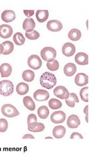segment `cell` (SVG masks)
Masks as SVG:
<instances>
[{"mask_svg":"<svg viewBox=\"0 0 104 157\" xmlns=\"http://www.w3.org/2000/svg\"><path fill=\"white\" fill-rule=\"evenodd\" d=\"M63 24L61 22L57 21V20H52V21H48L47 23L48 29L53 32L61 31L63 29Z\"/></svg>","mask_w":104,"mask_h":157,"instance_id":"ba28073f","label":"cell"},{"mask_svg":"<svg viewBox=\"0 0 104 157\" xmlns=\"http://www.w3.org/2000/svg\"><path fill=\"white\" fill-rule=\"evenodd\" d=\"M66 100V104L68 105V106L70 107H74L75 106L76 103H79L80 100L78 99L77 96L75 94V93H71L70 94L68 98H67Z\"/></svg>","mask_w":104,"mask_h":157,"instance_id":"d4e9b609","label":"cell"},{"mask_svg":"<svg viewBox=\"0 0 104 157\" xmlns=\"http://www.w3.org/2000/svg\"><path fill=\"white\" fill-rule=\"evenodd\" d=\"M48 105L52 109L56 110L60 109L62 107V103L59 100L56 99V98H52V99L49 101Z\"/></svg>","mask_w":104,"mask_h":157,"instance_id":"f546056e","label":"cell"},{"mask_svg":"<svg viewBox=\"0 0 104 157\" xmlns=\"http://www.w3.org/2000/svg\"><path fill=\"white\" fill-rule=\"evenodd\" d=\"M16 90L19 95L26 94L29 91V86L25 82H20L16 86Z\"/></svg>","mask_w":104,"mask_h":157,"instance_id":"603a6c76","label":"cell"},{"mask_svg":"<svg viewBox=\"0 0 104 157\" xmlns=\"http://www.w3.org/2000/svg\"><path fill=\"white\" fill-rule=\"evenodd\" d=\"M41 85L46 89H52L57 84L56 77L53 73L44 72L40 78Z\"/></svg>","mask_w":104,"mask_h":157,"instance_id":"6da1fadb","label":"cell"},{"mask_svg":"<svg viewBox=\"0 0 104 157\" xmlns=\"http://www.w3.org/2000/svg\"><path fill=\"white\" fill-rule=\"evenodd\" d=\"M49 17L48 10H38L36 13V18L39 22H44Z\"/></svg>","mask_w":104,"mask_h":157,"instance_id":"ffe728a7","label":"cell"},{"mask_svg":"<svg viewBox=\"0 0 104 157\" xmlns=\"http://www.w3.org/2000/svg\"><path fill=\"white\" fill-rule=\"evenodd\" d=\"M8 128V122L5 119H0V132H5Z\"/></svg>","mask_w":104,"mask_h":157,"instance_id":"836d02e7","label":"cell"},{"mask_svg":"<svg viewBox=\"0 0 104 157\" xmlns=\"http://www.w3.org/2000/svg\"><path fill=\"white\" fill-rule=\"evenodd\" d=\"M13 29L8 24H2L0 26V37L3 39L9 38L12 36Z\"/></svg>","mask_w":104,"mask_h":157,"instance_id":"30bf717a","label":"cell"},{"mask_svg":"<svg viewBox=\"0 0 104 157\" xmlns=\"http://www.w3.org/2000/svg\"><path fill=\"white\" fill-rule=\"evenodd\" d=\"M80 118L76 115H72L68 118L67 125L70 128H76L80 125Z\"/></svg>","mask_w":104,"mask_h":157,"instance_id":"4fadbf2b","label":"cell"},{"mask_svg":"<svg viewBox=\"0 0 104 157\" xmlns=\"http://www.w3.org/2000/svg\"><path fill=\"white\" fill-rule=\"evenodd\" d=\"M85 121H86L87 122H88V115H86V116H85Z\"/></svg>","mask_w":104,"mask_h":157,"instance_id":"60d3db41","label":"cell"},{"mask_svg":"<svg viewBox=\"0 0 104 157\" xmlns=\"http://www.w3.org/2000/svg\"><path fill=\"white\" fill-rule=\"evenodd\" d=\"M77 70L76 65L73 63H68L64 67V73L68 77H72L75 74Z\"/></svg>","mask_w":104,"mask_h":157,"instance_id":"e0dca14e","label":"cell"},{"mask_svg":"<svg viewBox=\"0 0 104 157\" xmlns=\"http://www.w3.org/2000/svg\"><path fill=\"white\" fill-rule=\"evenodd\" d=\"M88 87L86 86L83 88L82 89H81L80 94V97L81 98V100L85 101V102H88Z\"/></svg>","mask_w":104,"mask_h":157,"instance_id":"d6a6232c","label":"cell"},{"mask_svg":"<svg viewBox=\"0 0 104 157\" xmlns=\"http://www.w3.org/2000/svg\"><path fill=\"white\" fill-rule=\"evenodd\" d=\"M3 51H4L3 46L2 44L0 43V55H1V54H3Z\"/></svg>","mask_w":104,"mask_h":157,"instance_id":"f35d334b","label":"cell"},{"mask_svg":"<svg viewBox=\"0 0 104 157\" xmlns=\"http://www.w3.org/2000/svg\"><path fill=\"white\" fill-rule=\"evenodd\" d=\"M13 41L16 45L21 46L24 44L25 41H26V39L22 33L17 32L13 36Z\"/></svg>","mask_w":104,"mask_h":157,"instance_id":"4316f807","label":"cell"},{"mask_svg":"<svg viewBox=\"0 0 104 157\" xmlns=\"http://www.w3.org/2000/svg\"><path fill=\"white\" fill-rule=\"evenodd\" d=\"M44 128H45V126H44V124L41 123V122H38V123H37L35 128L28 129V130L32 132H42L44 130Z\"/></svg>","mask_w":104,"mask_h":157,"instance_id":"e575fe53","label":"cell"},{"mask_svg":"<svg viewBox=\"0 0 104 157\" xmlns=\"http://www.w3.org/2000/svg\"><path fill=\"white\" fill-rule=\"evenodd\" d=\"M23 105L29 111H34L35 109V104L30 96H26L23 99Z\"/></svg>","mask_w":104,"mask_h":157,"instance_id":"7402d4cb","label":"cell"},{"mask_svg":"<svg viewBox=\"0 0 104 157\" xmlns=\"http://www.w3.org/2000/svg\"><path fill=\"white\" fill-rule=\"evenodd\" d=\"M51 121L55 124L63 123L66 120V114L63 111L53 112L51 115Z\"/></svg>","mask_w":104,"mask_h":157,"instance_id":"52a82bcc","label":"cell"},{"mask_svg":"<svg viewBox=\"0 0 104 157\" xmlns=\"http://www.w3.org/2000/svg\"><path fill=\"white\" fill-rule=\"evenodd\" d=\"M76 138L83 139V137L81 134L77 133V132H74V133H72L70 136V139H76Z\"/></svg>","mask_w":104,"mask_h":157,"instance_id":"d590c367","label":"cell"},{"mask_svg":"<svg viewBox=\"0 0 104 157\" xmlns=\"http://www.w3.org/2000/svg\"><path fill=\"white\" fill-rule=\"evenodd\" d=\"M47 67L49 70L54 71H57L59 67V63L57 60H54L52 62H49L47 63Z\"/></svg>","mask_w":104,"mask_h":157,"instance_id":"4dcf8cb0","label":"cell"},{"mask_svg":"<svg viewBox=\"0 0 104 157\" xmlns=\"http://www.w3.org/2000/svg\"><path fill=\"white\" fill-rule=\"evenodd\" d=\"M26 37L31 40H36L40 37V34L36 30H33L31 32H26Z\"/></svg>","mask_w":104,"mask_h":157,"instance_id":"1f68e13d","label":"cell"},{"mask_svg":"<svg viewBox=\"0 0 104 157\" xmlns=\"http://www.w3.org/2000/svg\"><path fill=\"white\" fill-rule=\"evenodd\" d=\"M27 63L29 67L34 70L40 69L42 65V62L41 58L36 55H33L29 57Z\"/></svg>","mask_w":104,"mask_h":157,"instance_id":"5b68a950","label":"cell"},{"mask_svg":"<svg viewBox=\"0 0 104 157\" xmlns=\"http://www.w3.org/2000/svg\"><path fill=\"white\" fill-rule=\"evenodd\" d=\"M41 55L44 61L48 62H52L55 60L57 55V52L55 48L50 47H44L41 51Z\"/></svg>","mask_w":104,"mask_h":157,"instance_id":"3957f363","label":"cell"},{"mask_svg":"<svg viewBox=\"0 0 104 157\" xmlns=\"http://www.w3.org/2000/svg\"><path fill=\"white\" fill-rule=\"evenodd\" d=\"M2 45L4 48V51L3 55H8L12 53L14 50V45L13 43L10 41H6L2 43Z\"/></svg>","mask_w":104,"mask_h":157,"instance_id":"cb8c5ba5","label":"cell"},{"mask_svg":"<svg viewBox=\"0 0 104 157\" xmlns=\"http://www.w3.org/2000/svg\"><path fill=\"white\" fill-rule=\"evenodd\" d=\"M45 139L46 140V139H52V137H45Z\"/></svg>","mask_w":104,"mask_h":157,"instance_id":"b9f144b4","label":"cell"},{"mask_svg":"<svg viewBox=\"0 0 104 157\" xmlns=\"http://www.w3.org/2000/svg\"><path fill=\"white\" fill-rule=\"evenodd\" d=\"M22 139H23V140H25V139H34V137L31 134H27L22 137Z\"/></svg>","mask_w":104,"mask_h":157,"instance_id":"74e56055","label":"cell"},{"mask_svg":"<svg viewBox=\"0 0 104 157\" xmlns=\"http://www.w3.org/2000/svg\"><path fill=\"white\" fill-rule=\"evenodd\" d=\"M12 73V67L7 63H4L0 66V73L2 77H8Z\"/></svg>","mask_w":104,"mask_h":157,"instance_id":"2e32d148","label":"cell"},{"mask_svg":"<svg viewBox=\"0 0 104 157\" xmlns=\"http://www.w3.org/2000/svg\"><path fill=\"white\" fill-rule=\"evenodd\" d=\"M66 134V128L63 126H57L53 130V135L55 138L61 139Z\"/></svg>","mask_w":104,"mask_h":157,"instance_id":"ac0fdd59","label":"cell"},{"mask_svg":"<svg viewBox=\"0 0 104 157\" xmlns=\"http://www.w3.org/2000/svg\"><path fill=\"white\" fill-rule=\"evenodd\" d=\"M37 116L34 114H30L27 118V125L28 129H34L35 128L37 124Z\"/></svg>","mask_w":104,"mask_h":157,"instance_id":"484cf974","label":"cell"},{"mask_svg":"<svg viewBox=\"0 0 104 157\" xmlns=\"http://www.w3.org/2000/svg\"><path fill=\"white\" fill-rule=\"evenodd\" d=\"M53 94L56 97L62 100H66L70 96V93L63 86H58L53 90Z\"/></svg>","mask_w":104,"mask_h":157,"instance_id":"8992f818","label":"cell"},{"mask_svg":"<svg viewBox=\"0 0 104 157\" xmlns=\"http://www.w3.org/2000/svg\"><path fill=\"white\" fill-rule=\"evenodd\" d=\"M88 77L85 73H80L75 77V83L79 86H83L88 84Z\"/></svg>","mask_w":104,"mask_h":157,"instance_id":"7c38bea8","label":"cell"},{"mask_svg":"<svg viewBox=\"0 0 104 157\" xmlns=\"http://www.w3.org/2000/svg\"><path fill=\"white\" fill-rule=\"evenodd\" d=\"M16 18V14L11 10H6L2 14V19L3 22H11Z\"/></svg>","mask_w":104,"mask_h":157,"instance_id":"5bb4252c","label":"cell"},{"mask_svg":"<svg viewBox=\"0 0 104 157\" xmlns=\"http://www.w3.org/2000/svg\"><path fill=\"white\" fill-rule=\"evenodd\" d=\"M83 112H84V113H85L86 115H88V105H87L85 107V109H84Z\"/></svg>","mask_w":104,"mask_h":157,"instance_id":"ab89813d","label":"cell"},{"mask_svg":"<svg viewBox=\"0 0 104 157\" xmlns=\"http://www.w3.org/2000/svg\"><path fill=\"white\" fill-rule=\"evenodd\" d=\"M13 92L14 85L11 81L3 80L0 82V94L3 96H9Z\"/></svg>","mask_w":104,"mask_h":157,"instance_id":"7a4b0ae2","label":"cell"},{"mask_svg":"<svg viewBox=\"0 0 104 157\" xmlns=\"http://www.w3.org/2000/svg\"><path fill=\"white\" fill-rule=\"evenodd\" d=\"M2 114L9 118L15 117L19 115L20 113L16 108L11 104H5L2 107Z\"/></svg>","mask_w":104,"mask_h":157,"instance_id":"277c9868","label":"cell"},{"mask_svg":"<svg viewBox=\"0 0 104 157\" xmlns=\"http://www.w3.org/2000/svg\"><path fill=\"white\" fill-rule=\"evenodd\" d=\"M81 37V32L80 29L74 28L68 33V37L73 41H77L80 40Z\"/></svg>","mask_w":104,"mask_h":157,"instance_id":"44dd1931","label":"cell"},{"mask_svg":"<svg viewBox=\"0 0 104 157\" xmlns=\"http://www.w3.org/2000/svg\"><path fill=\"white\" fill-rule=\"evenodd\" d=\"M62 52L64 56L67 57H70L73 56L76 52L75 45L71 43H66L63 46Z\"/></svg>","mask_w":104,"mask_h":157,"instance_id":"9c48e42d","label":"cell"},{"mask_svg":"<svg viewBox=\"0 0 104 157\" xmlns=\"http://www.w3.org/2000/svg\"><path fill=\"white\" fill-rule=\"evenodd\" d=\"M75 61L79 65H87L88 56L85 52H79L75 56Z\"/></svg>","mask_w":104,"mask_h":157,"instance_id":"9a60e30c","label":"cell"},{"mask_svg":"<svg viewBox=\"0 0 104 157\" xmlns=\"http://www.w3.org/2000/svg\"><path fill=\"white\" fill-rule=\"evenodd\" d=\"M23 13L26 17H31L34 14V10H23Z\"/></svg>","mask_w":104,"mask_h":157,"instance_id":"8d00e7d4","label":"cell"},{"mask_svg":"<svg viewBox=\"0 0 104 157\" xmlns=\"http://www.w3.org/2000/svg\"><path fill=\"white\" fill-rule=\"evenodd\" d=\"M35 27V22L33 18H26L23 22V29L26 32H31Z\"/></svg>","mask_w":104,"mask_h":157,"instance_id":"d6986e66","label":"cell"},{"mask_svg":"<svg viewBox=\"0 0 104 157\" xmlns=\"http://www.w3.org/2000/svg\"><path fill=\"white\" fill-rule=\"evenodd\" d=\"M38 113V117L41 118L42 119H46V118H48L49 113V111L48 109V108L45 106V105H42L38 109L37 111Z\"/></svg>","mask_w":104,"mask_h":157,"instance_id":"83f0119b","label":"cell"},{"mask_svg":"<svg viewBox=\"0 0 104 157\" xmlns=\"http://www.w3.org/2000/svg\"><path fill=\"white\" fill-rule=\"evenodd\" d=\"M34 100H36L38 101H46L49 97V94L47 90L38 89L34 92L33 94Z\"/></svg>","mask_w":104,"mask_h":157,"instance_id":"8fae6325","label":"cell"},{"mask_svg":"<svg viewBox=\"0 0 104 157\" xmlns=\"http://www.w3.org/2000/svg\"><path fill=\"white\" fill-rule=\"evenodd\" d=\"M23 79L26 82H31L34 78V73L31 70H26L22 73Z\"/></svg>","mask_w":104,"mask_h":157,"instance_id":"f1b7e54d","label":"cell"}]
</instances>
